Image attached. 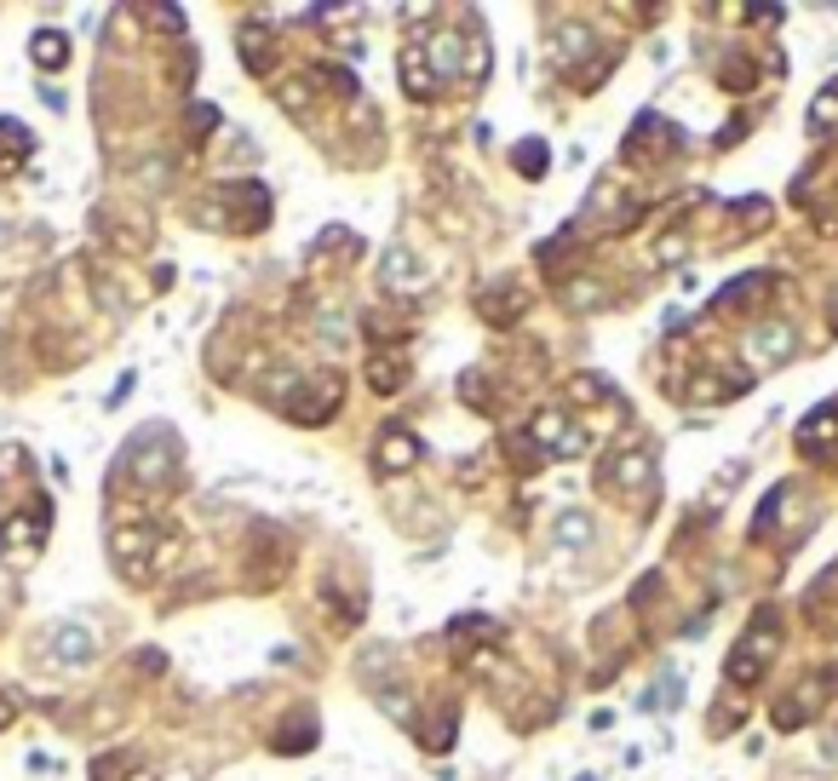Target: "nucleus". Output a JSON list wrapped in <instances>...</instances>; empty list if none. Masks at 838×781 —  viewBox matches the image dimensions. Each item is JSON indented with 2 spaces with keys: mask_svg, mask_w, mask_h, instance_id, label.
Masks as SVG:
<instances>
[{
  "mask_svg": "<svg viewBox=\"0 0 838 781\" xmlns=\"http://www.w3.org/2000/svg\"><path fill=\"white\" fill-rule=\"evenodd\" d=\"M276 98H282V104H288L293 115H304V110H311V92H304V81H288V87H276Z\"/></svg>",
  "mask_w": 838,
  "mask_h": 781,
  "instance_id": "23",
  "label": "nucleus"
},
{
  "mask_svg": "<svg viewBox=\"0 0 838 781\" xmlns=\"http://www.w3.org/2000/svg\"><path fill=\"white\" fill-rule=\"evenodd\" d=\"M126 471H133L144 489H172L179 483V437H172V425H149V432L126 437L110 477H126Z\"/></svg>",
  "mask_w": 838,
  "mask_h": 781,
  "instance_id": "1",
  "label": "nucleus"
},
{
  "mask_svg": "<svg viewBox=\"0 0 838 781\" xmlns=\"http://www.w3.org/2000/svg\"><path fill=\"white\" fill-rule=\"evenodd\" d=\"M764 362H781V357H793V327L786 322H764V327H752V339H747Z\"/></svg>",
  "mask_w": 838,
  "mask_h": 781,
  "instance_id": "15",
  "label": "nucleus"
},
{
  "mask_svg": "<svg viewBox=\"0 0 838 781\" xmlns=\"http://www.w3.org/2000/svg\"><path fill=\"white\" fill-rule=\"evenodd\" d=\"M420 455H425V443L409 432V425H391L386 437L373 443V471H386V477H396V471H409V466H420Z\"/></svg>",
  "mask_w": 838,
  "mask_h": 781,
  "instance_id": "7",
  "label": "nucleus"
},
{
  "mask_svg": "<svg viewBox=\"0 0 838 781\" xmlns=\"http://www.w3.org/2000/svg\"><path fill=\"white\" fill-rule=\"evenodd\" d=\"M597 489H621V494H649L655 500V460L649 448H615L597 466Z\"/></svg>",
  "mask_w": 838,
  "mask_h": 781,
  "instance_id": "6",
  "label": "nucleus"
},
{
  "mask_svg": "<svg viewBox=\"0 0 838 781\" xmlns=\"http://www.w3.org/2000/svg\"><path fill=\"white\" fill-rule=\"evenodd\" d=\"M276 41H282V30H265V23H242V30H236V46H242L247 75H270V64H276Z\"/></svg>",
  "mask_w": 838,
  "mask_h": 781,
  "instance_id": "9",
  "label": "nucleus"
},
{
  "mask_svg": "<svg viewBox=\"0 0 838 781\" xmlns=\"http://www.w3.org/2000/svg\"><path fill=\"white\" fill-rule=\"evenodd\" d=\"M454 729H460V713H454V707H443V713H437V724H431V729H420L425 752H448V747H454Z\"/></svg>",
  "mask_w": 838,
  "mask_h": 781,
  "instance_id": "19",
  "label": "nucleus"
},
{
  "mask_svg": "<svg viewBox=\"0 0 838 781\" xmlns=\"http://www.w3.org/2000/svg\"><path fill=\"white\" fill-rule=\"evenodd\" d=\"M833 437H838V409H833V402H822V409L798 425V448H804V455H822Z\"/></svg>",
  "mask_w": 838,
  "mask_h": 781,
  "instance_id": "12",
  "label": "nucleus"
},
{
  "mask_svg": "<svg viewBox=\"0 0 838 781\" xmlns=\"http://www.w3.org/2000/svg\"><path fill=\"white\" fill-rule=\"evenodd\" d=\"M833 334H838V316H833Z\"/></svg>",
  "mask_w": 838,
  "mask_h": 781,
  "instance_id": "26",
  "label": "nucleus"
},
{
  "mask_svg": "<svg viewBox=\"0 0 838 781\" xmlns=\"http://www.w3.org/2000/svg\"><path fill=\"white\" fill-rule=\"evenodd\" d=\"M586 53H597V30H586V23H557V35H551V58L574 69Z\"/></svg>",
  "mask_w": 838,
  "mask_h": 781,
  "instance_id": "11",
  "label": "nucleus"
},
{
  "mask_svg": "<svg viewBox=\"0 0 838 781\" xmlns=\"http://www.w3.org/2000/svg\"><path fill=\"white\" fill-rule=\"evenodd\" d=\"M420 58L431 75H466V30H437L420 46Z\"/></svg>",
  "mask_w": 838,
  "mask_h": 781,
  "instance_id": "8",
  "label": "nucleus"
},
{
  "mask_svg": "<svg viewBox=\"0 0 838 781\" xmlns=\"http://www.w3.org/2000/svg\"><path fill=\"white\" fill-rule=\"evenodd\" d=\"M512 167L523 172V179H546V167H551V149H546V138H523V144L512 149Z\"/></svg>",
  "mask_w": 838,
  "mask_h": 781,
  "instance_id": "17",
  "label": "nucleus"
},
{
  "mask_svg": "<svg viewBox=\"0 0 838 781\" xmlns=\"http://www.w3.org/2000/svg\"><path fill=\"white\" fill-rule=\"evenodd\" d=\"M838 690V667H816V672H804L793 690H786L775 701V729H804L809 718H822L827 707V695Z\"/></svg>",
  "mask_w": 838,
  "mask_h": 781,
  "instance_id": "4",
  "label": "nucleus"
},
{
  "mask_svg": "<svg viewBox=\"0 0 838 781\" xmlns=\"http://www.w3.org/2000/svg\"><path fill=\"white\" fill-rule=\"evenodd\" d=\"M528 443H540V460H574L586 455V432L563 414V409H540L528 420Z\"/></svg>",
  "mask_w": 838,
  "mask_h": 781,
  "instance_id": "5",
  "label": "nucleus"
},
{
  "mask_svg": "<svg viewBox=\"0 0 838 781\" xmlns=\"http://www.w3.org/2000/svg\"><path fill=\"white\" fill-rule=\"evenodd\" d=\"M752 23H781V7H747Z\"/></svg>",
  "mask_w": 838,
  "mask_h": 781,
  "instance_id": "24",
  "label": "nucleus"
},
{
  "mask_svg": "<svg viewBox=\"0 0 838 781\" xmlns=\"http://www.w3.org/2000/svg\"><path fill=\"white\" fill-rule=\"evenodd\" d=\"M402 380H409V362H402L396 350H379V357L368 362V386H373V397H396Z\"/></svg>",
  "mask_w": 838,
  "mask_h": 781,
  "instance_id": "13",
  "label": "nucleus"
},
{
  "mask_svg": "<svg viewBox=\"0 0 838 781\" xmlns=\"http://www.w3.org/2000/svg\"><path fill=\"white\" fill-rule=\"evenodd\" d=\"M213 127H219V110H213V104H195V110H190V138H195V144L213 138Z\"/></svg>",
  "mask_w": 838,
  "mask_h": 781,
  "instance_id": "22",
  "label": "nucleus"
},
{
  "mask_svg": "<svg viewBox=\"0 0 838 781\" xmlns=\"http://www.w3.org/2000/svg\"><path fill=\"white\" fill-rule=\"evenodd\" d=\"M7 724H12V701H7V695H0V729H7Z\"/></svg>",
  "mask_w": 838,
  "mask_h": 781,
  "instance_id": "25",
  "label": "nucleus"
},
{
  "mask_svg": "<svg viewBox=\"0 0 838 781\" xmlns=\"http://www.w3.org/2000/svg\"><path fill=\"white\" fill-rule=\"evenodd\" d=\"M30 58H35V69H64L69 64V35L64 30H35L30 35Z\"/></svg>",
  "mask_w": 838,
  "mask_h": 781,
  "instance_id": "14",
  "label": "nucleus"
},
{
  "mask_svg": "<svg viewBox=\"0 0 838 781\" xmlns=\"http://www.w3.org/2000/svg\"><path fill=\"white\" fill-rule=\"evenodd\" d=\"M46 535H53V506H46V500H35L30 512H12V517H0V564H12V569H30V564L41 558Z\"/></svg>",
  "mask_w": 838,
  "mask_h": 781,
  "instance_id": "3",
  "label": "nucleus"
},
{
  "mask_svg": "<svg viewBox=\"0 0 838 781\" xmlns=\"http://www.w3.org/2000/svg\"><path fill=\"white\" fill-rule=\"evenodd\" d=\"M551 535H557V546H563V551H586L597 528H592L586 512H557V528H551Z\"/></svg>",
  "mask_w": 838,
  "mask_h": 781,
  "instance_id": "16",
  "label": "nucleus"
},
{
  "mask_svg": "<svg viewBox=\"0 0 838 781\" xmlns=\"http://www.w3.org/2000/svg\"><path fill=\"white\" fill-rule=\"evenodd\" d=\"M379 276H386L391 288H420V282H425V276L409 265V254H402V247H391V254H386V265H379Z\"/></svg>",
  "mask_w": 838,
  "mask_h": 781,
  "instance_id": "20",
  "label": "nucleus"
},
{
  "mask_svg": "<svg viewBox=\"0 0 838 781\" xmlns=\"http://www.w3.org/2000/svg\"><path fill=\"white\" fill-rule=\"evenodd\" d=\"M92 781H156V776H149L144 765H133V759H98Z\"/></svg>",
  "mask_w": 838,
  "mask_h": 781,
  "instance_id": "21",
  "label": "nucleus"
},
{
  "mask_svg": "<svg viewBox=\"0 0 838 781\" xmlns=\"http://www.w3.org/2000/svg\"><path fill=\"white\" fill-rule=\"evenodd\" d=\"M781 644H786V633H781V615L770 610H758L747 626H741V638H735V649H729V661H724V678L729 684H758L770 667H775V655H781Z\"/></svg>",
  "mask_w": 838,
  "mask_h": 781,
  "instance_id": "2",
  "label": "nucleus"
},
{
  "mask_svg": "<svg viewBox=\"0 0 838 781\" xmlns=\"http://www.w3.org/2000/svg\"><path fill=\"white\" fill-rule=\"evenodd\" d=\"M53 655L64 667H87L92 655H98V638L87 633L81 621H64V626H53Z\"/></svg>",
  "mask_w": 838,
  "mask_h": 781,
  "instance_id": "10",
  "label": "nucleus"
},
{
  "mask_svg": "<svg viewBox=\"0 0 838 781\" xmlns=\"http://www.w3.org/2000/svg\"><path fill=\"white\" fill-rule=\"evenodd\" d=\"M316 747V718L311 713H299L293 729H276V752H311Z\"/></svg>",
  "mask_w": 838,
  "mask_h": 781,
  "instance_id": "18",
  "label": "nucleus"
}]
</instances>
